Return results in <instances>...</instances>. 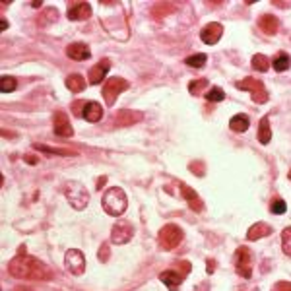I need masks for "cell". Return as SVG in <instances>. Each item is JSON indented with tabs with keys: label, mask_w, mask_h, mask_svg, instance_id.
<instances>
[{
	"label": "cell",
	"mask_w": 291,
	"mask_h": 291,
	"mask_svg": "<svg viewBox=\"0 0 291 291\" xmlns=\"http://www.w3.org/2000/svg\"><path fill=\"white\" fill-rule=\"evenodd\" d=\"M107 258H109V245H101V249H99V260L105 262Z\"/></svg>",
	"instance_id": "obj_34"
},
{
	"label": "cell",
	"mask_w": 291,
	"mask_h": 291,
	"mask_svg": "<svg viewBox=\"0 0 291 291\" xmlns=\"http://www.w3.org/2000/svg\"><path fill=\"white\" fill-rule=\"evenodd\" d=\"M190 171L194 173V175H204V169H202V163H190Z\"/></svg>",
	"instance_id": "obj_36"
},
{
	"label": "cell",
	"mask_w": 291,
	"mask_h": 291,
	"mask_svg": "<svg viewBox=\"0 0 291 291\" xmlns=\"http://www.w3.org/2000/svg\"><path fill=\"white\" fill-rule=\"evenodd\" d=\"M86 121L90 123H99L101 117H103V107L97 103V101H86V107H84V115H82Z\"/></svg>",
	"instance_id": "obj_16"
},
{
	"label": "cell",
	"mask_w": 291,
	"mask_h": 291,
	"mask_svg": "<svg viewBox=\"0 0 291 291\" xmlns=\"http://www.w3.org/2000/svg\"><path fill=\"white\" fill-rule=\"evenodd\" d=\"M23 247L19 249L18 256H14L8 264V270L12 276L16 278H29V280H45L49 282L53 278V272L49 270L47 264H43L41 260H37L35 256L23 255Z\"/></svg>",
	"instance_id": "obj_1"
},
{
	"label": "cell",
	"mask_w": 291,
	"mask_h": 291,
	"mask_svg": "<svg viewBox=\"0 0 291 291\" xmlns=\"http://www.w3.org/2000/svg\"><path fill=\"white\" fill-rule=\"evenodd\" d=\"M181 241H182V229L177 227V225H173V223L165 225V227L159 231V245H161V249H165V251H173Z\"/></svg>",
	"instance_id": "obj_4"
},
{
	"label": "cell",
	"mask_w": 291,
	"mask_h": 291,
	"mask_svg": "<svg viewBox=\"0 0 291 291\" xmlns=\"http://www.w3.org/2000/svg\"><path fill=\"white\" fill-rule=\"evenodd\" d=\"M66 88H68L70 91L80 93V91H84L86 82H84V78H82L80 74H72V76H68V78H66Z\"/></svg>",
	"instance_id": "obj_23"
},
{
	"label": "cell",
	"mask_w": 291,
	"mask_h": 291,
	"mask_svg": "<svg viewBox=\"0 0 291 291\" xmlns=\"http://www.w3.org/2000/svg\"><path fill=\"white\" fill-rule=\"evenodd\" d=\"M16 86H18L16 78H12V76H2V80H0V90H2L4 93L14 91V90H16Z\"/></svg>",
	"instance_id": "obj_28"
},
{
	"label": "cell",
	"mask_w": 291,
	"mask_h": 291,
	"mask_svg": "<svg viewBox=\"0 0 291 291\" xmlns=\"http://www.w3.org/2000/svg\"><path fill=\"white\" fill-rule=\"evenodd\" d=\"M181 190H182V198L188 202V206H190V210H194V212H202L204 210V204H202V200H200V196L190 188V186H186V184H182L181 186Z\"/></svg>",
	"instance_id": "obj_18"
},
{
	"label": "cell",
	"mask_w": 291,
	"mask_h": 291,
	"mask_svg": "<svg viewBox=\"0 0 291 291\" xmlns=\"http://www.w3.org/2000/svg\"><path fill=\"white\" fill-rule=\"evenodd\" d=\"M258 25H260V29H262L266 35H276L278 29H280V21H278L276 16H272V14L262 16V18L258 19Z\"/></svg>",
	"instance_id": "obj_19"
},
{
	"label": "cell",
	"mask_w": 291,
	"mask_h": 291,
	"mask_svg": "<svg viewBox=\"0 0 291 291\" xmlns=\"http://www.w3.org/2000/svg\"><path fill=\"white\" fill-rule=\"evenodd\" d=\"M101 204H103V210H105L109 216L119 218L121 214H125V210H127V206H128V200H127V194H125L123 188L113 186V188H109V190L103 194Z\"/></svg>",
	"instance_id": "obj_2"
},
{
	"label": "cell",
	"mask_w": 291,
	"mask_h": 291,
	"mask_svg": "<svg viewBox=\"0 0 291 291\" xmlns=\"http://www.w3.org/2000/svg\"><path fill=\"white\" fill-rule=\"evenodd\" d=\"M291 64V58L288 53H280L276 58H274V70H278V72H286L288 68H290Z\"/></svg>",
	"instance_id": "obj_24"
},
{
	"label": "cell",
	"mask_w": 291,
	"mask_h": 291,
	"mask_svg": "<svg viewBox=\"0 0 291 291\" xmlns=\"http://www.w3.org/2000/svg\"><path fill=\"white\" fill-rule=\"evenodd\" d=\"M272 140V130H270V121L268 117H264L258 125V142L260 144H268Z\"/></svg>",
	"instance_id": "obj_22"
},
{
	"label": "cell",
	"mask_w": 291,
	"mask_h": 291,
	"mask_svg": "<svg viewBox=\"0 0 291 291\" xmlns=\"http://www.w3.org/2000/svg\"><path fill=\"white\" fill-rule=\"evenodd\" d=\"M14 291H31L29 288H23V286H19V288H16Z\"/></svg>",
	"instance_id": "obj_41"
},
{
	"label": "cell",
	"mask_w": 291,
	"mask_h": 291,
	"mask_svg": "<svg viewBox=\"0 0 291 291\" xmlns=\"http://www.w3.org/2000/svg\"><path fill=\"white\" fill-rule=\"evenodd\" d=\"M142 117H144V115H142V113H138V111L123 109V111H119V113L115 115V125H117V127H128V125L138 123Z\"/></svg>",
	"instance_id": "obj_13"
},
{
	"label": "cell",
	"mask_w": 291,
	"mask_h": 291,
	"mask_svg": "<svg viewBox=\"0 0 291 291\" xmlns=\"http://www.w3.org/2000/svg\"><path fill=\"white\" fill-rule=\"evenodd\" d=\"M35 149H41V151H49V153H58V155H76V151H72V149L49 147V146H41V144H35Z\"/></svg>",
	"instance_id": "obj_30"
},
{
	"label": "cell",
	"mask_w": 291,
	"mask_h": 291,
	"mask_svg": "<svg viewBox=\"0 0 291 291\" xmlns=\"http://www.w3.org/2000/svg\"><path fill=\"white\" fill-rule=\"evenodd\" d=\"M268 66H270V62H268V58H266L264 55H255V56H253V68H255V70L266 72Z\"/></svg>",
	"instance_id": "obj_27"
},
{
	"label": "cell",
	"mask_w": 291,
	"mask_h": 291,
	"mask_svg": "<svg viewBox=\"0 0 291 291\" xmlns=\"http://www.w3.org/2000/svg\"><path fill=\"white\" fill-rule=\"evenodd\" d=\"M290 181H291V171H290Z\"/></svg>",
	"instance_id": "obj_43"
},
{
	"label": "cell",
	"mask_w": 291,
	"mask_h": 291,
	"mask_svg": "<svg viewBox=\"0 0 291 291\" xmlns=\"http://www.w3.org/2000/svg\"><path fill=\"white\" fill-rule=\"evenodd\" d=\"M270 210H272V214H276V216H282V214H286V210H288V204H286L282 198H276V200L270 204Z\"/></svg>",
	"instance_id": "obj_32"
},
{
	"label": "cell",
	"mask_w": 291,
	"mask_h": 291,
	"mask_svg": "<svg viewBox=\"0 0 291 291\" xmlns=\"http://www.w3.org/2000/svg\"><path fill=\"white\" fill-rule=\"evenodd\" d=\"M127 90H128V82L127 80H123V78H111V80H107L105 86H103V99H105V103L113 105L117 101V97L123 91H127Z\"/></svg>",
	"instance_id": "obj_5"
},
{
	"label": "cell",
	"mask_w": 291,
	"mask_h": 291,
	"mask_svg": "<svg viewBox=\"0 0 291 291\" xmlns=\"http://www.w3.org/2000/svg\"><path fill=\"white\" fill-rule=\"evenodd\" d=\"M25 161H27V163H37V157H33V155H25Z\"/></svg>",
	"instance_id": "obj_39"
},
{
	"label": "cell",
	"mask_w": 291,
	"mask_h": 291,
	"mask_svg": "<svg viewBox=\"0 0 291 291\" xmlns=\"http://www.w3.org/2000/svg\"><path fill=\"white\" fill-rule=\"evenodd\" d=\"M66 55L74 60H86V58H90L91 53H90V47L86 43H72L66 47Z\"/></svg>",
	"instance_id": "obj_17"
},
{
	"label": "cell",
	"mask_w": 291,
	"mask_h": 291,
	"mask_svg": "<svg viewBox=\"0 0 291 291\" xmlns=\"http://www.w3.org/2000/svg\"><path fill=\"white\" fill-rule=\"evenodd\" d=\"M237 88L239 90H249L255 103H266L268 101V91L264 90V84L255 80V78H245L243 82L237 84Z\"/></svg>",
	"instance_id": "obj_6"
},
{
	"label": "cell",
	"mask_w": 291,
	"mask_h": 291,
	"mask_svg": "<svg viewBox=\"0 0 291 291\" xmlns=\"http://www.w3.org/2000/svg\"><path fill=\"white\" fill-rule=\"evenodd\" d=\"M272 233V227L268 225V223H255L251 229H249V233H247V239L249 241H258V239H262V237H268Z\"/></svg>",
	"instance_id": "obj_20"
},
{
	"label": "cell",
	"mask_w": 291,
	"mask_h": 291,
	"mask_svg": "<svg viewBox=\"0 0 291 291\" xmlns=\"http://www.w3.org/2000/svg\"><path fill=\"white\" fill-rule=\"evenodd\" d=\"M56 19H58V12H56L55 8H49V10H45L43 16L39 18V23H41V25H49V23H53V21H56Z\"/></svg>",
	"instance_id": "obj_25"
},
{
	"label": "cell",
	"mask_w": 291,
	"mask_h": 291,
	"mask_svg": "<svg viewBox=\"0 0 291 291\" xmlns=\"http://www.w3.org/2000/svg\"><path fill=\"white\" fill-rule=\"evenodd\" d=\"M223 35V27L221 23H208L202 31H200V39L206 43V45H216Z\"/></svg>",
	"instance_id": "obj_11"
},
{
	"label": "cell",
	"mask_w": 291,
	"mask_h": 291,
	"mask_svg": "<svg viewBox=\"0 0 291 291\" xmlns=\"http://www.w3.org/2000/svg\"><path fill=\"white\" fill-rule=\"evenodd\" d=\"M64 262H66L68 272H72L74 276H82L84 270H86V256H84V253L78 251V249H70V251H66Z\"/></svg>",
	"instance_id": "obj_7"
},
{
	"label": "cell",
	"mask_w": 291,
	"mask_h": 291,
	"mask_svg": "<svg viewBox=\"0 0 291 291\" xmlns=\"http://www.w3.org/2000/svg\"><path fill=\"white\" fill-rule=\"evenodd\" d=\"M204 88H208V80H204V78L194 80V82H190V84H188V90H190V93H192V95H198Z\"/></svg>",
	"instance_id": "obj_31"
},
{
	"label": "cell",
	"mask_w": 291,
	"mask_h": 291,
	"mask_svg": "<svg viewBox=\"0 0 291 291\" xmlns=\"http://www.w3.org/2000/svg\"><path fill=\"white\" fill-rule=\"evenodd\" d=\"M0 25H2V29H6V27H8V21H6V19H2V21H0Z\"/></svg>",
	"instance_id": "obj_42"
},
{
	"label": "cell",
	"mask_w": 291,
	"mask_h": 291,
	"mask_svg": "<svg viewBox=\"0 0 291 291\" xmlns=\"http://www.w3.org/2000/svg\"><path fill=\"white\" fill-rule=\"evenodd\" d=\"M184 62H186V66H192V68H202V66L206 64V55H202V53H198V55H192V56L184 58Z\"/></svg>",
	"instance_id": "obj_26"
},
{
	"label": "cell",
	"mask_w": 291,
	"mask_h": 291,
	"mask_svg": "<svg viewBox=\"0 0 291 291\" xmlns=\"http://www.w3.org/2000/svg\"><path fill=\"white\" fill-rule=\"evenodd\" d=\"M132 235H134V227H132V223H128V221H117L115 225H113V231H111V241L115 243V245H127L130 239H132Z\"/></svg>",
	"instance_id": "obj_8"
},
{
	"label": "cell",
	"mask_w": 291,
	"mask_h": 291,
	"mask_svg": "<svg viewBox=\"0 0 291 291\" xmlns=\"http://www.w3.org/2000/svg\"><path fill=\"white\" fill-rule=\"evenodd\" d=\"M91 16V8L86 2H76L74 6H70L68 10V19L72 21H80V19H88Z\"/></svg>",
	"instance_id": "obj_15"
},
{
	"label": "cell",
	"mask_w": 291,
	"mask_h": 291,
	"mask_svg": "<svg viewBox=\"0 0 291 291\" xmlns=\"http://www.w3.org/2000/svg\"><path fill=\"white\" fill-rule=\"evenodd\" d=\"M103 182H107V177H99L97 179V188H103Z\"/></svg>",
	"instance_id": "obj_38"
},
{
	"label": "cell",
	"mask_w": 291,
	"mask_h": 291,
	"mask_svg": "<svg viewBox=\"0 0 291 291\" xmlns=\"http://www.w3.org/2000/svg\"><path fill=\"white\" fill-rule=\"evenodd\" d=\"M229 127H231V130H235V132H245V130H249V127H251V121H249V117L247 115H235L231 121H229Z\"/></svg>",
	"instance_id": "obj_21"
},
{
	"label": "cell",
	"mask_w": 291,
	"mask_h": 291,
	"mask_svg": "<svg viewBox=\"0 0 291 291\" xmlns=\"http://www.w3.org/2000/svg\"><path fill=\"white\" fill-rule=\"evenodd\" d=\"M64 196L68 198L70 206H74L76 210H84L90 202V192L84 188V184L76 182V181H70L66 182L64 186Z\"/></svg>",
	"instance_id": "obj_3"
},
{
	"label": "cell",
	"mask_w": 291,
	"mask_h": 291,
	"mask_svg": "<svg viewBox=\"0 0 291 291\" xmlns=\"http://www.w3.org/2000/svg\"><path fill=\"white\" fill-rule=\"evenodd\" d=\"M206 99L212 101V103H219V101L225 99V93H223V90H219V88H212V90H208Z\"/></svg>",
	"instance_id": "obj_29"
},
{
	"label": "cell",
	"mask_w": 291,
	"mask_h": 291,
	"mask_svg": "<svg viewBox=\"0 0 291 291\" xmlns=\"http://www.w3.org/2000/svg\"><path fill=\"white\" fill-rule=\"evenodd\" d=\"M251 251L247 247H239L235 253V270L241 278H251L253 268H251Z\"/></svg>",
	"instance_id": "obj_9"
},
{
	"label": "cell",
	"mask_w": 291,
	"mask_h": 291,
	"mask_svg": "<svg viewBox=\"0 0 291 291\" xmlns=\"http://www.w3.org/2000/svg\"><path fill=\"white\" fill-rule=\"evenodd\" d=\"M55 134L60 136V138H70V136H74V128H72V125H70V121H68V117H66V113H62V111H58V113L55 115Z\"/></svg>",
	"instance_id": "obj_10"
},
{
	"label": "cell",
	"mask_w": 291,
	"mask_h": 291,
	"mask_svg": "<svg viewBox=\"0 0 291 291\" xmlns=\"http://www.w3.org/2000/svg\"><path fill=\"white\" fill-rule=\"evenodd\" d=\"M109 68H111V62H109L107 58H103L99 64H95V66L90 70V76H88L90 84H91V86L101 84V82H103V78H105V74L109 72Z\"/></svg>",
	"instance_id": "obj_12"
},
{
	"label": "cell",
	"mask_w": 291,
	"mask_h": 291,
	"mask_svg": "<svg viewBox=\"0 0 291 291\" xmlns=\"http://www.w3.org/2000/svg\"><path fill=\"white\" fill-rule=\"evenodd\" d=\"M214 268H216V262H214V260H208V272H212Z\"/></svg>",
	"instance_id": "obj_40"
},
{
	"label": "cell",
	"mask_w": 291,
	"mask_h": 291,
	"mask_svg": "<svg viewBox=\"0 0 291 291\" xmlns=\"http://www.w3.org/2000/svg\"><path fill=\"white\" fill-rule=\"evenodd\" d=\"M278 291H291V284H280Z\"/></svg>",
	"instance_id": "obj_37"
},
{
	"label": "cell",
	"mask_w": 291,
	"mask_h": 291,
	"mask_svg": "<svg viewBox=\"0 0 291 291\" xmlns=\"http://www.w3.org/2000/svg\"><path fill=\"white\" fill-rule=\"evenodd\" d=\"M282 247H284V253L291 256V227L284 229L282 233Z\"/></svg>",
	"instance_id": "obj_33"
},
{
	"label": "cell",
	"mask_w": 291,
	"mask_h": 291,
	"mask_svg": "<svg viewBox=\"0 0 291 291\" xmlns=\"http://www.w3.org/2000/svg\"><path fill=\"white\" fill-rule=\"evenodd\" d=\"M84 107H86V101H78V103H74V105H72L74 115H84Z\"/></svg>",
	"instance_id": "obj_35"
},
{
	"label": "cell",
	"mask_w": 291,
	"mask_h": 291,
	"mask_svg": "<svg viewBox=\"0 0 291 291\" xmlns=\"http://www.w3.org/2000/svg\"><path fill=\"white\" fill-rule=\"evenodd\" d=\"M159 280L171 291H177L179 286L182 284V280H184V274H179V272H175V270H165V272L159 274Z\"/></svg>",
	"instance_id": "obj_14"
}]
</instances>
